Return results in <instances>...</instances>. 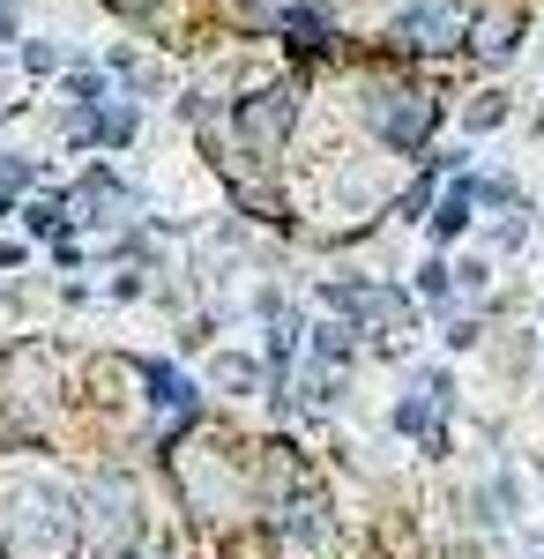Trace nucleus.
<instances>
[{"instance_id":"nucleus-5","label":"nucleus","mask_w":544,"mask_h":559,"mask_svg":"<svg viewBox=\"0 0 544 559\" xmlns=\"http://www.w3.org/2000/svg\"><path fill=\"white\" fill-rule=\"evenodd\" d=\"M507 45H515V15H477V52L500 60Z\"/></svg>"},{"instance_id":"nucleus-6","label":"nucleus","mask_w":544,"mask_h":559,"mask_svg":"<svg viewBox=\"0 0 544 559\" xmlns=\"http://www.w3.org/2000/svg\"><path fill=\"white\" fill-rule=\"evenodd\" d=\"M105 8H113V15H150L157 0H105Z\"/></svg>"},{"instance_id":"nucleus-3","label":"nucleus","mask_w":544,"mask_h":559,"mask_svg":"<svg viewBox=\"0 0 544 559\" xmlns=\"http://www.w3.org/2000/svg\"><path fill=\"white\" fill-rule=\"evenodd\" d=\"M456 38H470V8L462 0H418L395 23V45H418V52H440V45H456Z\"/></svg>"},{"instance_id":"nucleus-4","label":"nucleus","mask_w":544,"mask_h":559,"mask_svg":"<svg viewBox=\"0 0 544 559\" xmlns=\"http://www.w3.org/2000/svg\"><path fill=\"white\" fill-rule=\"evenodd\" d=\"M127 537H134V485L127 477H97V492H90V545L120 552Z\"/></svg>"},{"instance_id":"nucleus-1","label":"nucleus","mask_w":544,"mask_h":559,"mask_svg":"<svg viewBox=\"0 0 544 559\" xmlns=\"http://www.w3.org/2000/svg\"><path fill=\"white\" fill-rule=\"evenodd\" d=\"M366 120H374L380 128V142H395V150H418L425 134H433V120H440V105H433V90H374V97H366Z\"/></svg>"},{"instance_id":"nucleus-2","label":"nucleus","mask_w":544,"mask_h":559,"mask_svg":"<svg viewBox=\"0 0 544 559\" xmlns=\"http://www.w3.org/2000/svg\"><path fill=\"white\" fill-rule=\"evenodd\" d=\"M298 112V90H253L247 105H239V134H247V150L269 165L276 150H284V128H292Z\"/></svg>"}]
</instances>
